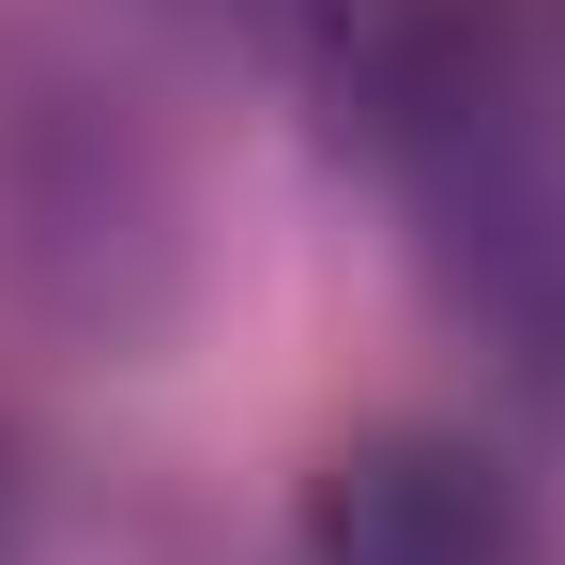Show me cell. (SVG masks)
I'll return each mask as SVG.
<instances>
[{
	"mask_svg": "<svg viewBox=\"0 0 565 565\" xmlns=\"http://www.w3.org/2000/svg\"><path fill=\"white\" fill-rule=\"evenodd\" d=\"M15 504H31V473H15V428H0V551H15Z\"/></svg>",
	"mask_w": 565,
	"mask_h": 565,
	"instance_id": "obj_4",
	"label": "cell"
},
{
	"mask_svg": "<svg viewBox=\"0 0 565 565\" xmlns=\"http://www.w3.org/2000/svg\"><path fill=\"white\" fill-rule=\"evenodd\" d=\"M321 122L367 169L444 184L489 138H520V46L489 0H337L321 15Z\"/></svg>",
	"mask_w": 565,
	"mask_h": 565,
	"instance_id": "obj_1",
	"label": "cell"
},
{
	"mask_svg": "<svg viewBox=\"0 0 565 565\" xmlns=\"http://www.w3.org/2000/svg\"><path fill=\"white\" fill-rule=\"evenodd\" d=\"M428 276L520 382L565 397V153L489 138L473 169L428 184Z\"/></svg>",
	"mask_w": 565,
	"mask_h": 565,
	"instance_id": "obj_3",
	"label": "cell"
},
{
	"mask_svg": "<svg viewBox=\"0 0 565 565\" xmlns=\"http://www.w3.org/2000/svg\"><path fill=\"white\" fill-rule=\"evenodd\" d=\"M306 565H535V504L459 428H367L306 489Z\"/></svg>",
	"mask_w": 565,
	"mask_h": 565,
	"instance_id": "obj_2",
	"label": "cell"
}]
</instances>
